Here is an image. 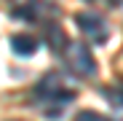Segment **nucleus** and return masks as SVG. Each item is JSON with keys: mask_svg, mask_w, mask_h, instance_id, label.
I'll return each mask as SVG.
<instances>
[{"mask_svg": "<svg viewBox=\"0 0 123 121\" xmlns=\"http://www.w3.org/2000/svg\"><path fill=\"white\" fill-rule=\"evenodd\" d=\"M11 121H22V118H11Z\"/></svg>", "mask_w": 123, "mask_h": 121, "instance_id": "0eeeda50", "label": "nucleus"}, {"mask_svg": "<svg viewBox=\"0 0 123 121\" xmlns=\"http://www.w3.org/2000/svg\"><path fill=\"white\" fill-rule=\"evenodd\" d=\"M75 24H78V30L83 32L91 43H107V38H110V27H107V22H105L99 14H94V11H83V14H78V16H75Z\"/></svg>", "mask_w": 123, "mask_h": 121, "instance_id": "7ed1b4c3", "label": "nucleus"}, {"mask_svg": "<svg viewBox=\"0 0 123 121\" xmlns=\"http://www.w3.org/2000/svg\"><path fill=\"white\" fill-rule=\"evenodd\" d=\"M11 49H13L16 57H32L37 51V38H32L27 32H19V35L11 38Z\"/></svg>", "mask_w": 123, "mask_h": 121, "instance_id": "20e7f679", "label": "nucleus"}, {"mask_svg": "<svg viewBox=\"0 0 123 121\" xmlns=\"http://www.w3.org/2000/svg\"><path fill=\"white\" fill-rule=\"evenodd\" d=\"M72 121H110V118L102 116V113H96V110H78V116Z\"/></svg>", "mask_w": 123, "mask_h": 121, "instance_id": "423d86ee", "label": "nucleus"}, {"mask_svg": "<svg viewBox=\"0 0 123 121\" xmlns=\"http://www.w3.org/2000/svg\"><path fill=\"white\" fill-rule=\"evenodd\" d=\"M32 100L40 105L43 116L56 118V116L64 113L62 108L75 100V89H72V84H70L62 73H48V75H43V81L35 86Z\"/></svg>", "mask_w": 123, "mask_h": 121, "instance_id": "f257e3e1", "label": "nucleus"}, {"mask_svg": "<svg viewBox=\"0 0 123 121\" xmlns=\"http://www.w3.org/2000/svg\"><path fill=\"white\" fill-rule=\"evenodd\" d=\"M62 59L78 78H94L96 75V59H94L91 49L86 43H80V40H67L62 46Z\"/></svg>", "mask_w": 123, "mask_h": 121, "instance_id": "f03ea898", "label": "nucleus"}, {"mask_svg": "<svg viewBox=\"0 0 123 121\" xmlns=\"http://www.w3.org/2000/svg\"><path fill=\"white\" fill-rule=\"evenodd\" d=\"M105 97L110 100L115 108H123V86H107L105 89Z\"/></svg>", "mask_w": 123, "mask_h": 121, "instance_id": "39448f33", "label": "nucleus"}]
</instances>
